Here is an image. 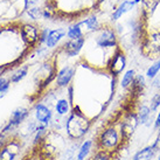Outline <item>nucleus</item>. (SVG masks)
<instances>
[{"label": "nucleus", "instance_id": "f257e3e1", "mask_svg": "<svg viewBox=\"0 0 160 160\" xmlns=\"http://www.w3.org/2000/svg\"><path fill=\"white\" fill-rule=\"evenodd\" d=\"M47 35L48 31L34 20L20 17L0 20V78L33 58Z\"/></svg>", "mask_w": 160, "mask_h": 160}, {"label": "nucleus", "instance_id": "f03ea898", "mask_svg": "<svg viewBox=\"0 0 160 160\" xmlns=\"http://www.w3.org/2000/svg\"><path fill=\"white\" fill-rule=\"evenodd\" d=\"M105 0H42V18L52 22L74 25L98 15Z\"/></svg>", "mask_w": 160, "mask_h": 160}, {"label": "nucleus", "instance_id": "7ed1b4c3", "mask_svg": "<svg viewBox=\"0 0 160 160\" xmlns=\"http://www.w3.org/2000/svg\"><path fill=\"white\" fill-rule=\"evenodd\" d=\"M119 118H112V120H108L104 129L98 133L95 140L97 150L113 152L118 154L120 150L126 147V144H124L122 140L119 129L117 128Z\"/></svg>", "mask_w": 160, "mask_h": 160}, {"label": "nucleus", "instance_id": "20e7f679", "mask_svg": "<svg viewBox=\"0 0 160 160\" xmlns=\"http://www.w3.org/2000/svg\"><path fill=\"white\" fill-rule=\"evenodd\" d=\"M91 125H92V122L84 115L69 112V117L66 122V129H67L68 136L77 140L83 137L85 133H88Z\"/></svg>", "mask_w": 160, "mask_h": 160}, {"label": "nucleus", "instance_id": "39448f33", "mask_svg": "<svg viewBox=\"0 0 160 160\" xmlns=\"http://www.w3.org/2000/svg\"><path fill=\"white\" fill-rule=\"evenodd\" d=\"M125 67H126V54H125L123 47L119 46L113 54V56L111 58L110 63H109V70H110V74L112 76L118 77L123 72Z\"/></svg>", "mask_w": 160, "mask_h": 160}, {"label": "nucleus", "instance_id": "423d86ee", "mask_svg": "<svg viewBox=\"0 0 160 160\" xmlns=\"http://www.w3.org/2000/svg\"><path fill=\"white\" fill-rule=\"evenodd\" d=\"M75 64H67L64 66L62 69H60L58 72V76L54 81V89H62V88H67L72 81L74 76H75Z\"/></svg>", "mask_w": 160, "mask_h": 160}, {"label": "nucleus", "instance_id": "0eeeda50", "mask_svg": "<svg viewBox=\"0 0 160 160\" xmlns=\"http://www.w3.org/2000/svg\"><path fill=\"white\" fill-rule=\"evenodd\" d=\"M134 6H136L134 0H124V1L120 2L119 6L116 7V9L112 12L111 17H110L111 21H117V20H119L124 14H126L128 12H130V11H132Z\"/></svg>", "mask_w": 160, "mask_h": 160}, {"label": "nucleus", "instance_id": "6e6552de", "mask_svg": "<svg viewBox=\"0 0 160 160\" xmlns=\"http://www.w3.org/2000/svg\"><path fill=\"white\" fill-rule=\"evenodd\" d=\"M66 35H67V31L64 28H56V29H53V31H49L45 42L46 46L48 48H54L60 42V40Z\"/></svg>", "mask_w": 160, "mask_h": 160}, {"label": "nucleus", "instance_id": "1a4fd4ad", "mask_svg": "<svg viewBox=\"0 0 160 160\" xmlns=\"http://www.w3.org/2000/svg\"><path fill=\"white\" fill-rule=\"evenodd\" d=\"M35 117L36 119L39 120V123L41 124L47 125L52 120V117H53V113L49 110L48 108L41 104V103H36L35 104Z\"/></svg>", "mask_w": 160, "mask_h": 160}, {"label": "nucleus", "instance_id": "9d476101", "mask_svg": "<svg viewBox=\"0 0 160 160\" xmlns=\"http://www.w3.org/2000/svg\"><path fill=\"white\" fill-rule=\"evenodd\" d=\"M157 153H158V151L154 148V146L153 145H148V146L139 150L133 156L132 160H152L156 157Z\"/></svg>", "mask_w": 160, "mask_h": 160}, {"label": "nucleus", "instance_id": "9b49d317", "mask_svg": "<svg viewBox=\"0 0 160 160\" xmlns=\"http://www.w3.org/2000/svg\"><path fill=\"white\" fill-rule=\"evenodd\" d=\"M151 115L152 111L150 107H147L146 104H140L137 109V116L138 119H139V124L142 125H146L148 126L150 125V119H151Z\"/></svg>", "mask_w": 160, "mask_h": 160}, {"label": "nucleus", "instance_id": "f8f14e48", "mask_svg": "<svg viewBox=\"0 0 160 160\" xmlns=\"http://www.w3.org/2000/svg\"><path fill=\"white\" fill-rule=\"evenodd\" d=\"M28 113H29V112H28V110H27L26 108H19V109H17V110L12 113V117H11L9 123L13 125V126H18L20 123H22L23 120L26 119Z\"/></svg>", "mask_w": 160, "mask_h": 160}, {"label": "nucleus", "instance_id": "ddd939ff", "mask_svg": "<svg viewBox=\"0 0 160 160\" xmlns=\"http://www.w3.org/2000/svg\"><path fill=\"white\" fill-rule=\"evenodd\" d=\"M28 69H29V66H22V67H20L19 69L13 72V75H11L8 80L11 83H19L21 80H23L25 77H26L27 72H28Z\"/></svg>", "mask_w": 160, "mask_h": 160}, {"label": "nucleus", "instance_id": "4468645a", "mask_svg": "<svg viewBox=\"0 0 160 160\" xmlns=\"http://www.w3.org/2000/svg\"><path fill=\"white\" fill-rule=\"evenodd\" d=\"M134 77H136V71L133 69H129V70L125 71V74L123 75V78H122V82H120V85L123 89H129L131 84L133 83Z\"/></svg>", "mask_w": 160, "mask_h": 160}, {"label": "nucleus", "instance_id": "2eb2a0df", "mask_svg": "<svg viewBox=\"0 0 160 160\" xmlns=\"http://www.w3.org/2000/svg\"><path fill=\"white\" fill-rule=\"evenodd\" d=\"M55 110L58 112V115L60 116H64L69 113L70 111V103L68 99L66 98H61L56 102V105H55Z\"/></svg>", "mask_w": 160, "mask_h": 160}, {"label": "nucleus", "instance_id": "dca6fc26", "mask_svg": "<svg viewBox=\"0 0 160 160\" xmlns=\"http://www.w3.org/2000/svg\"><path fill=\"white\" fill-rule=\"evenodd\" d=\"M83 34H84V32H83V28L80 22L71 25L67 31V36L69 39H77V38H81Z\"/></svg>", "mask_w": 160, "mask_h": 160}, {"label": "nucleus", "instance_id": "f3484780", "mask_svg": "<svg viewBox=\"0 0 160 160\" xmlns=\"http://www.w3.org/2000/svg\"><path fill=\"white\" fill-rule=\"evenodd\" d=\"M117 154L113 152L103 151V150H97V152L91 157L90 160H115Z\"/></svg>", "mask_w": 160, "mask_h": 160}, {"label": "nucleus", "instance_id": "a211bd4d", "mask_svg": "<svg viewBox=\"0 0 160 160\" xmlns=\"http://www.w3.org/2000/svg\"><path fill=\"white\" fill-rule=\"evenodd\" d=\"M91 146H92V142L91 140H85L80 147V151L77 154V160H85V158L88 157L90 150H91Z\"/></svg>", "mask_w": 160, "mask_h": 160}, {"label": "nucleus", "instance_id": "6ab92c4d", "mask_svg": "<svg viewBox=\"0 0 160 160\" xmlns=\"http://www.w3.org/2000/svg\"><path fill=\"white\" fill-rule=\"evenodd\" d=\"M159 71H160V58L157 61V62L153 63V64H152L148 69H147L146 77H147V78H151V80H152V78H156Z\"/></svg>", "mask_w": 160, "mask_h": 160}, {"label": "nucleus", "instance_id": "aec40b11", "mask_svg": "<svg viewBox=\"0 0 160 160\" xmlns=\"http://www.w3.org/2000/svg\"><path fill=\"white\" fill-rule=\"evenodd\" d=\"M159 107H160V92H157V93H154L151 98L150 109H151L152 112H156Z\"/></svg>", "mask_w": 160, "mask_h": 160}, {"label": "nucleus", "instance_id": "412c9836", "mask_svg": "<svg viewBox=\"0 0 160 160\" xmlns=\"http://www.w3.org/2000/svg\"><path fill=\"white\" fill-rule=\"evenodd\" d=\"M9 84H11V82H9V80H8L1 88H0V97H2L5 93L7 92V90H8V88H9Z\"/></svg>", "mask_w": 160, "mask_h": 160}, {"label": "nucleus", "instance_id": "4be33fe9", "mask_svg": "<svg viewBox=\"0 0 160 160\" xmlns=\"http://www.w3.org/2000/svg\"><path fill=\"white\" fill-rule=\"evenodd\" d=\"M154 130L158 131V132H160V112L157 115V118H156V120H154Z\"/></svg>", "mask_w": 160, "mask_h": 160}, {"label": "nucleus", "instance_id": "5701e85b", "mask_svg": "<svg viewBox=\"0 0 160 160\" xmlns=\"http://www.w3.org/2000/svg\"><path fill=\"white\" fill-rule=\"evenodd\" d=\"M36 0H25V5H23V11H26L29 8V7H32V5L35 2Z\"/></svg>", "mask_w": 160, "mask_h": 160}, {"label": "nucleus", "instance_id": "b1692460", "mask_svg": "<svg viewBox=\"0 0 160 160\" xmlns=\"http://www.w3.org/2000/svg\"><path fill=\"white\" fill-rule=\"evenodd\" d=\"M153 146H154V148H156L157 151L158 152H160V132H159V134H158V137H157V139H156V142L152 144Z\"/></svg>", "mask_w": 160, "mask_h": 160}, {"label": "nucleus", "instance_id": "393cba45", "mask_svg": "<svg viewBox=\"0 0 160 160\" xmlns=\"http://www.w3.org/2000/svg\"><path fill=\"white\" fill-rule=\"evenodd\" d=\"M7 78H5V77H1V78H0V88H1V87H2V85L5 84V83H6V82H7Z\"/></svg>", "mask_w": 160, "mask_h": 160}, {"label": "nucleus", "instance_id": "a878e982", "mask_svg": "<svg viewBox=\"0 0 160 160\" xmlns=\"http://www.w3.org/2000/svg\"><path fill=\"white\" fill-rule=\"evenodd\" d=\"M158 160H160V154H159V156H158Z\"/></svg>", "mask_w": 160, "mask_h": 160}]
</instances>
